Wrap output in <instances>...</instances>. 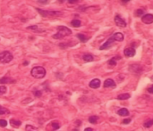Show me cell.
<instances>
[{"label":"cell","instance_id":"5","mask_svg":"<svg viewBox=\"0 0 153 131\" xmlns=\"http://www.w3.org/2000/svg\"><path fill=\"white\" fill-rule=\"evenodd\" d=\"M39 14L42 15L43 17H48V16H60L62 15V12L59 11H47V10H42V9H39V8H36Z\"/></svg>","mask_w":153,"mask_h":131},{"label":"cell","instance_id":"6","mask_svg":"<svg viewBox=\"0 0 153 131\" xmlns=\"http://www.w3.org/2000/svg\"><path fill=\"white\" fill-rule=\"evenodd\" d=\"M115 22H116V25L120 27V28H125L127 25L125 21L123 18H121L120 15H116V17H115Z\"/></svg>","mask_w":153,"mask_h":131},{"label":"cell","instance_id":"10","mask_svg":"<svg viewBox=\"0 0 153 131\" xmlns=\"http://www.w3.org/2000/svg\"><path fill=\"white\" fill-rule=\"evenodd\" d=\"M116 87V82L111 79H108L105 80L104 87Z\"/></svg>","mask_w":153,"mask_h":131},{"label":"cell","instance_id":"7","mask_svg":"<svg viewBox=\"0 0 153 131\" xmlns=\"http://www.w3.org/2000/svg\"><path fill=\"white\" fill-rule=\"evenodd\" d=\"M142 21L145 24H151L153 22V15L150 14H147L143 15L142 18Z\"/></svg>","mask_w":153,"mask_h":131},{"label":"cell","instance_id":"17","mask_svg":"<svg viewBox=\"0 0 153 131\" xmlns=\"http://www.w3.org/2000/svg\"><path fill=\"white\" fill-rule=\"evenodd\" d=\"M27 29H31V30H37L39 32H43L44 31V29H39V27L37 25H32V26H29V27H27Z\"/></svg>","mask_w":153,"mask_h":131},{"label":"cell","instance_id":"31","mask_svg":"<svg viewBox=\"0 0 153 131\" xmlns=\"http://www.w3.org/2000/svg\"><path fill=\"white\" fill-rule=\"evenodd\" d=\"M68 3L69 4H75V3H78V1L77 0H70V1H68Z\"/></svg>","mask_w":153,"mask_h":131},{"label":"cell","instance_id":"21","mask_svg":"<svg viewBox=\"0 0 153 131\" xmlns=\"http://www.w3.org/2000/svg\"><path fill=\"white\" fill-rule=\"evenodd\" d=\"M116 59H120V57H114V58H112V59H110L109 61H108V64L109 65H111V66H115V65H116Z\"/></svg>","mask_w":153,"mask_h":131},{"label":"cell","instance_id":"16","mask_svg":"<svg viewBox=\"0 0 153 131\" xmlns=\"http://www.w3.org/2000/svg\"><path fill=\"white\" fill-rule=\"evenodd\" d=\"M71 24L74 26V27H75V28H78V27H80V26H81L82 22H81V21H80V20L74 19V20H73V21H72Z\"/></svg>","mask_w":153,"mask_h":131},{"label":"cell","instance_id":"12","mask_svg":"<svg viewBox=\"0 0 153 131\" xmlns=\"http://www.w3.org/2000/svg\"><path fill=\"white\" fill-rule=\"evenodd\" d=\"M117 114L120 115V116H128L130 112H129V111L125 108H122V109L118 110V112H117Z\"/></svg>","mask_w":153,"mask_h":131},{"label":"cell","instance_id":"8","mask_svg":"<svg viewBox=\"0 0 153 131\" xmlns=\"http://www.w3.org/2000/svg\"><path fill=\"white\" fill-rule=\"evenodd\" d=\"M135 49L133 47H128V48H125L124 51H123V54L125 56L127 57H132V56H134L135 55Z\"/></svg>","mask_w":153,"mask_h":131},{"label":"cell","instance_id":"32","mask_svg":"<svg viewBox=\"0 0 153 131\" xmlns=\"http://www.w3.org/2000/svg\"><path fill=\"white\" fill-rule=\"evenodd\" d=\"M84 131H93V129H92V128H90V127H87V128L84 129Z\"/></svg>","mask_w":153,"mask_h":131},{"label":"cell","instance_id":"23","mask_svg":"<svg viewBox=\"0 0 153 131\" xmlns=\"http://www.w3.org/2000/svg\"><path fill=\"white\" fill-rule=\"evenodd\" d=\"M152 125H153V119L152 120H148V121H146L145 123H144V127H150Z\"/></svg>","mask_w":153,"mask_h":131},{"label":"cell","instance_id":"13","mask_svg":"<svg viewBox=\"0 0 153 131\" xmlns=\"http://www.w3.org/2000/svg\"><path fill=\"white\" fill-rule=\"evenodd\" d=\"M10 124L14 127H18L22 125V121H20L18 120H15V119H12V120H10Z\"/></svg>","mask_w":153,"mask_h":131},{"label":"cell","instance_id":"34","mask_svg":"<svg viewBox=\"0 0 153 131\" xmlns=\"http://www.w3.org/2000/svg\"><path fill=\"white\" fill-rule=\"evenodd\" d=\"M73 131H79V129H74Z\"/></svg>","mask_w":153,"mask_h":131},{"label":"cell","instance_id":"4","mask_svg":"<svg viewBox=\"0 0 153 131\" xmlns=\"http://www.w3.org/2000/svg\"><path fill=\"white\" fill-rule=\"evenodd\" d=\"M14 59V56L9 51H4L0 53V62L1 63H8Z\"/></svg>","mask_w":153,"mask_h":131},{"label":"cell","instance_id":"20","mask_svg":"<svg viewBox=\"0 0 153 131\" xmlns=\"http://www.w3.org/2000/svg\"><path fill=\"white\" fill-rule=\"evenodd\" d=\"M98 120H99V117L98 116H90L89 118V122L91 124H95L97 123Z\"/></svg>","mask_w":153,"mask_h":131},{"label":"cell","instance_id":"24","mask_svg":"<svg viewBox=\"0 0 153 131\" xmlns=\"http://www.w3.org/2000/svg\"><path fill=\"white\" fill-rule=\"evenodd\" d=\"M7 91V89H6V87H5V86H0V95H4L5 94Z\"/></svg>","mask_w":153,"mask_h":131},{"label":"cell","instance_id":"15","mask_svg":"<svg viewBox=\"0 0 153 131\" xmlns=\"http://www.w3.org/2000/svg\"><path fill=\"white\" fill-rule=\"evenodd\" d=\"M131 97L130 94H121L117 96V99L118 100H127Z\"/></svg>","mask_w":153,"mask_h":131},{"label":"cell","instance_id":"27","mask_svg":"<svg viewBox=\"0 0 153 131\" xmlns=\"http://www.w3.org/2000/svg\"><path fill=\"white\" fill-rule=\"evenodd\" d=\"M143 14H144V11L142 10V9H139V10L136 11V14H135L137 15V16H142Z\"/></svg>","mask_w":153,"mask_h":131},{"label":"cell","instance_id":"11","mask_svg":"<svg viewBox=\"0 0 153 131\" xmlns=\"http://www.w3.org/2000/svg\"><path fill=\"white\" fill-rule=\"evenodd\" d=\"M15 80L10 79V77L5 76L2 79H0V84H9V83H14Z\"/></svg>","mask_w":153,"mask_h":131},{"label":"cell","instance_id":"22","mask_svg":"<svg viewBox=\"0 0 153 131\" xmlns=\"http://www.w3.org/2000/svg\"><path fill=\"white\" fill-rule=\"evenodd\" d=\"M51 127H52L53 130H56V129H58L60 127V125L58 122H52L51 123Z\"/></svg>","mask_w":153,"mask_h":131},{"label":"cell","instance_id":"33","mask_svg":"<svg viewBox=\"0 0 153 131\" xmlns=\"http://www.w3.org/2000/svg\"><path fill=\"white\" fill-rule=\"evenodd\" d=\"M28 64H29V62H23V65H28Z\"/></svg>","mask_w":153,"mask_h":131},{"label":"cell","instance_id":"29","mask_svg":"<svg viewBox=\"0 0 153 131\" xmlns=\"http://www.w3.org/2000/svg\"><path fill=\"white\" fill-rule=\"evenodd\" d=\"M131 122V119H125V120H123V124H129Z\"/></svg>","mask_w":153,"mask_h":131},{"label":"cell","instance_id":"2","mask_svg":"<svg viewBox=\"0 0 153 131\" xmlns=\"http://www.w3.org/2000/svg\"><path fill=\"white\" fill-rule=\"evenodd\" d=\"M72 34V30L65 26H58L57 27V32L53 35V37L56 39H61L64 37L69 36Z\"/></svg>","mask_w":153,"mask_h":131},{"label":"cell","instance_id":"28","mask_svg":"<svg viewBox=\"0 0 153 131\" xmlns=\"http://www.w3.org/2000/svg\"><path fill=\"white\" fill-rule=\"evenodd\" d=\"M38 3H39V4H43V5H47L49 3V1H48V0H44V1H41V0H39L38 1Z\"/></svg>","mask_w":153,"mask_h":131},{"label":"cell","instance_id":"18","mask_svg":"<svg viewBox=\"0 0 153 131\" xmlns=\"http://www.w3.org/2000/svg\"><path fill=\"white\" fill-rule=\"evenodd\" d=\"M9 110L5 108L3 106L0 105V115H5V114H9Z\"/></svg>","mask_w":153,"mask_h":131},{"label":"cell","instance_id":"14","mask_svg":"<svg viewBox=\"0 0 153 131\" xmlns=\"http://www.w3.org/2000/svg\"><path fill=\"white\" fill-rule=\"evenodd\" d=\"M82 59L85 61V62H92L93 61V56L91 55H90V54H85V55H83V56H82Z\"/></svg>","mask_w":153,"mask_h":131},{"label":"cell","instance_id":"3","mask_svg":"<svg viewBox=\"0 0 153 131\" xmlns=\"http://www.w3.org/2000/svg\"><path fill=\"white\" fill-rule=\"evenodd\" d=\"M30 74L35 79H43L46 76V70L44 67L36 66V67H34V68L31 69Z\"/></svg>","mask_w":153,"mask_h":131},{"label":"cell","instance_id":"25","mask_svg":"<svg viewBox=\"0 0 153 131\" xmlns=\"http://www.w3.org/2000/svg\"><path fill=\"white\" fill-rule=\"evenodd\" d=\"M33 95L36 97H40L41 95H42V92L39 91V90H33Z\"/></svg>","mask_w":153,"mask_h":131},{"label":"cell","instance_id":"19","mask_svg":"<svg viewBox=\"0 0 153 131\" xmlns=\"http://www.w3.org/2000/svg\"><path fill=\"white\" fill-rule=\"evenodd\" d=\"M77 37H78L80 41H82V42H86L87 40L89 39V37H85L83 34H77Z\"/></svg>","mask_w":153,"mask_h":131},{"label":"cell","instance_id":"30","mask_svg":"<svg viewBox=\"0 0 153 131\" xmlns=\"http://www.w3.org/2000/svg\"><path fill=\"white\" fill-rule=\"evenodd\" d=\"M148 92H149V94H153V86H151L150 87L148 88Z\"/></svg>","mask_w":153,"mask_h":131},{"label":"cell","instance_id":"26","mask_svg":"<svg viewBox=\"0 0 153 131\" xmlns=\"http://www.w3.org/2000/svg\"><path fill=\"white\" fill-rule=\"evenodd\" d=\"M6 125H7V121H6V120H0V127H6Z\"/></svg>","mask_w":153,"mask_h":131},{"label":"cell","instance_id":"9","mask_svg":"<svg viewBox=\"0 0 153 131\" xmlns=\"http://www.w3.org/2000/svg\"><path fill=\"white\" fill-rule=\"evenodd\" d=\"M89 86H90V87L94 88V89L99 88V87H100V80H99V79H94V80H92L90 82Z\"/></svg>","mask_w":153,"mask_h":131},{"label":"cell","instance_id":"1","mask_svg":"<svg viewBox=\"0 0 153 131\" xmlns=\"http://www.w3.org/2000/svg\"><path fill=\"white\" fill-rule=\"evenodd\" d=\"M123 35L122 34L121 32H116L114 33L112 35V37H110L109 38H108L106 42H105L102 46H101L100 47H99V49L100 50H104V49H107V48H108L111 45H112L115 41H119V42H121V41H123Z\"/></svg>","mask_w":153,"mask_h":131}]
</instances>
